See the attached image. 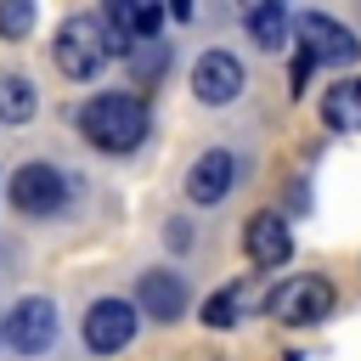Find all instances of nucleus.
Returning <instances> with one entry per match:
<instances>
[{"label": "nucleus", "mask_w": 361, "mask_h": 361, "mask_svg": "<svg viewBox=\"0 0 361 361\" xmlns=\"http://www.w3.org/2000/svg\"><path fill=\"white\" fill-rule=\"evenodd\" d=\"M147 130H152L147 102L130 96V90H107V96H90L79 107V135L96 152H135L147 141Z\"/></svg>", "instance_id": "f257e3e1"}, {"label": "nucleus", "mask_w": 361, "mask_h": 361, "mask_svg": "<svg viewBox=\"0 0 361 361\" xmlns=\"http://www.w3.org/2000/svg\"><path fill=\"white\" fill-rule=\"evenodd\" d=\"M265 316L282 322V327H310L322 316H333V288L322 276H293V282H276L271 299H265Z\"/></svg>", "instance_id": "f03ea898"}, {"label": "nucleus", "mask_w": 361, "mask_h": 361, "mask_svg": "<svg viewBox=\"0 0 361 361\" xmlns=\"http://www.w3.org/2000/svg\"><path fill=\"white\" fill-rule=\"evenodd\" d=\"M102 62H107V28H102V17H68L56 28V68L68 79H90Z\"/></svg>", "instance_id": "7ed1b4c3"}, {"label": "nucleus", "mask_w": 361, "mask_h": 361, "mask_svg": "<svg viewBox=\"0 0 361 361\" xmlns=\"http://www.w3.org/2000/svg\"><path fill=\"white\" fill-rule=\"evenodd\" d=\"M293 34H299V56L316 68V62H327V68H350L355 56H361V45H355V34L350 28H338L333 17H322V11H305V17H293Z\"/></svg>", "instance_id": "20e7f679"}, {"label": "nucleus", "mask_w": 361, "mask_h": 361, "mask_svg": "<svg viewBox=\"0 0 361 361\" xmlns=\"http://www.w3.org/2000/svg\"><path fill=\"white\" fill-rule=\"evenodd\" d=\"M11 203L17 214H56L68 203V175L56 164H23L11 175Z\"/></svg>", "instance_id": "39448f33"}, {"label": "nucleus", "mask_w": 361, "mask_h": 361, "mask_svg": "<svg viewBox=\"0 0 361 361\" xmlns=\"http://www.w3.org/2000/svg\"><path fill=\"white\" fill-rule=\"evenodd\" d=\"M0 338L17 350V355H45L51 350V338H56V305L51 299H23L11 316H6V327H0Z\"/></svg>", "instance_id": "423d86ee"}, {"label": "nucleus", "mask_w": 361, "mask_h": 361, "mask_svg": "<svg viewBox=\"0 0 361 361\" xmlns=\"http://www.w3.org/2000/svg\"><path fill=\"white\" fill-rule=\"evenodd\" d=\"M135 305L130 299H96L90 310H85V344L96 350V355H113V350H124L130 338H135Z\"/></svg>", "instance_id": "0eeeda50"}, {"label": "nucleus", "mask_w": 361, "mask_h": 361, "mask_svg": "<svg viewBox=\"0 0 361 361\" xmlns=\"http://www.w3.org/2000/svg\"><path fill=\"white\" fill-rule=\"evenodd\" d=\"M192 90H197V102H209V107L237 102V90H243V62H237L231 51H203L197 68H192Z\"/></svg>", "instance_id": "6e6552de"}, {"label": "nucleus", "mask_w": 361, "mask_h": 361, "mask_svg": "<svg viewBox=\"0 0 361 361\" xmlns=\"http://www.w3.org/2000/svg\"><path fill=\"white\" fill-rule=\"evenodd\" d=\"M243 248H248V259H254V265H282V259L293 254V226H288L276 209H265V214H254V220H248Z\"/></svg>", "instance_id": "1a4fd4ad"}, {"label": "nucleus", "mask_w": 361, "mask_h": 361, "mask_svg": "<svg viewBox=\"0 0 361 361\" xmlns=\"http://www.w3.org/2000/svg\"><path fill=\"white\" fill-rule=\"evenodd\" d=\"M231 186H237V158L220 152V147L203 152V158L192 164V175H186V197H192V203H220Z\"/></svg>", "instance_id": "9d476101"}, {"label": "nucleus", "mask_w": 361, "mask_h": 361, "mask_svg": "<svg viewBox=\"0 0 361 361\" xmlns=\"http://www.w3.org/2000/svg\"><path fill=\"white\" fill-rule=\"evenodd\" d=\"M135 305L152 322H175V316H186V282L175 271H147L141 288H135Z\"/></svg>", "instance_id": "9b49d317"}, {"label": "nucleus", "mask_w": 361, "mask_h": 361, "mask_svg": "<svg viewBox=\"0 0 361 361\" xmlns=\"http://www.w3.org/2000/svg\"><path fill=\"white\" fill-rule=\"evenodd\" d=\"M243 28H248V39H254L259 51H276V45H288L293 17H288V6H282V0H259V6L243 17Z\"/></svg>", "instance_id": "f8f14e48"}, {"label": "nucleus", "mask_w": 361, "mask_h": 361, "mask_svg": "<svg viewBox=\"0 0 361 361\" xmlns=\"http://www.w3.org/2000/svg\"><path fill=\"white\" fill-rule=\"evenodd\" d=\"M322 118L333 130H361V79H333V90L322 96Z\"/></svg>", "instance_id": "ddd939ff"}, {"label": "nucleus", "mask_w": 361, "mask_h": 361, "mask_svg": "<svg viewBox=\"0 0 361 361\" xmlns=\"http://www.w3.org/2000/svg\"><path fill=\"white\" fill-rule=\"evenodd\" d=\"M34 113H39L34 85H28V79H17V73H0V118H6V124H28Z\"/></svg>", "instance_id": "4468645a"}, {"label": "nucleus", "mask_w": 361, "mask_h": 361, "mask_svg": "<svg viewBox=\"0 0 361 361\" xmlns=\"http://www.w3.org/2000/svg\"><path fill=\"white\" fill-rule=\"evenodd\" d=\"M130 62H135V79L147 85V79H164V68H169V45L164 39H147L141 51H130Z\"/></svg>", "instance_id": "2eb2a0df"}, {"label": "nucleus", "mask_w": 361, "mask_h": 361, "mask_svg": "<svg viewBox=\"0 0 361 361\" xmlns=\"http://www.w3.org/2000/svg\"><path fill=\"white\" fill-rule=\"evenodd\" d=\"M237 310H243V288H220V293L203 305V322H209V327H231Z\"/></svg>", "instance_id": "dca6fc26"}, {"label": "nucleus", "mask_w": 361, "mask_h": 361, "mask_svg": "<svg viewBox=\"0 0 361 361\" xmlns=\"http://www.w3.org/2000/svg\"><path fill=\"white\" fill-rule=\"evenodd\" d=\"M28 28H34V6H28V0H6V6H0V34H6V39H23Z\"/></svg>", "instance_id": "f3484780"}]
</instances>
